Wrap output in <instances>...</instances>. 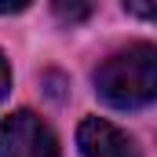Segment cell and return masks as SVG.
Returning <instances> with one entry per match:
<instances>
[{"label": "cell", "instance_id": "6da1fadb", "mask_svg": "<svg viewBox=\"0 0 157 157\" xmlns=\"http://www.w3.org/2000/svg\"><path fill=\"white\" fill-rule=\"evenodd\" d=\"M95 95L113 110L150 106L157 95V48L132 44L128 51L110 55L95 70Z\"/></svg>", "mask_w": 157, "mask_h": 157}, {"label": "cell", "instance_id": "7a4b0ae2", "mask_svg": "<svg viewBox=\"0 0 157 157\" xmlns=\"http://www.w3.org/2000/svg\"><path fill=\"white\" fill-rule=\"evenodd\" d=\"M0 157H62L55 132L33 113L15 110L0 121Z\"/></svg>", "mask_w": 157, "mask_h": 157}, {"label": "cell", "instance_id": "3957f363", "mask_svg": "<svg viewBox=\"0 0 157 157\" xmlns=\"http://www.w3.org/2000/svg\"><path fill=\"white\" fill-rule=\"evenodd\" d=\"M77 146L84 157H143L135 139L102 117H84L77 128Z\"/></svg>", "mask_w": 157, "mask_h": 157}, {"label": "cell", "instance_id": "277c9868", "mask_svg": "<svg viewBox=\"0 0 157 157\" xmlns=\"http://www.w3.org/2000/svg\"><path fill=\"white\" fill-rule=\"evenodd\" d=\"M88 4H80V7H66V4H55V15L59 18H70V22H77V18H88Z\"/></svg>", "mask_w": 157, "mask_h": 157}, {"label": "cell", "instance_id": "5b68a950", "mask_svg": "<svg viewBox=\"0 0 157 157\" xmlns=\"http://www.w3.org/2000/svg\"><path fill=\"white\" fill-rule=\"evenodd\" d=\"M7 91H11V66H7V59H4V51H0V102H4Z\"/></svg>", "mask_w": 157, "mask_h": 157}]
</instances>
